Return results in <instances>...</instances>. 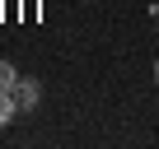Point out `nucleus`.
Returning a JSON list of instances; mask_svg holds the SVG:
<instances>
[{
  "label": "nucleus",
  "instance_id": "f03ea898",
  "mask_svg": "<svg viewBox=\"0 0 159 149\" xmlns=\"http://www.w3.org/2000/svg\"><path fill=\"white\" fill-rule=\"evenodd\" d=\"M24 107H19V98H14V89H0V126H10L14 117H19Z\"/></svg>",
  "mask_w": 159,
  "mask_h": 149
},
{
  "label": "nucleus",
  "instance_id": "f257e3e1",
  "mask_svg": "<svg viewBox=\"0 0 159 149\" xmlns=\"http://www.w3.org/2000/svg\"><path fill=\"white\" fill-rule=\"evenodd\" d=\"M14 98H19V107L28 112V107H38V98H42V84H38V79H28V74H19V84H14Z\"/></svg>",
  "mask_w": 159,
  "mask_h": 149
},
{
  "label": "nucleus",
  "instance_id": "20e7f679",
  "mask_svg": "<svg viewBox=\"0 0 159 149\" xmlns=\"http://www.w3.org/2000/svg\"><path fill=\"white\" fill-rule=\"evenodd\" d=\"M154 84H159V61H154Z\"/></svg>",
  "mask_w": 159,
  "mask_h": 149
},
{
  "label": "nucleus",
  "instance_id": "7ed1b4c3",
  "mask_svg": "<svg viewBox=\"0 0 159 149\" xmlns=\"http://www.w3.org/2000/svg\"><path fill=\"white\" fill-rule=\"evenodd\" d=\"M14 84H19V70L10 61H0V89H14Z\"/></svg>",
  "mask_w": 159,
  "mask_h": 149
}]
</instances>
